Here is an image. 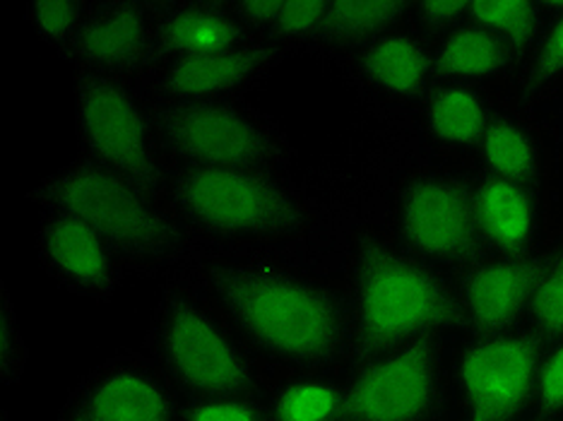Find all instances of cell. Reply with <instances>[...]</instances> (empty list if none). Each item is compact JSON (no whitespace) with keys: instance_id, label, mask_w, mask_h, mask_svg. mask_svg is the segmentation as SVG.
I'll return each mask as SVG.
<instances>
[{"instance_id":"6da1fadb","label":"cell","mask_w":563,"mask_h":421,"mask_svg":"<svg viewBox=\"0 0 563 421\" xmlns=\"http://www.w3.org/2000/svg\"><path fill=\"white\" fill-rule=\"evenodd\" d=\"M253 359L316 374L352 352V311L338 291L277 255L205 253L186 270Z\"/></svg>"},{"instance_id":"7a4b0ae2","label":"cell","mask_w":563,"mask_h":421,"mask_svg":"<svg viewBox=\"0 0 563 421\" xmlns=\"http://www.w3.org/2000/svg\"><path fill=\"white\" fill-rule=\"evenodd\" d=\"M164 202L202 255H277L316 226L311 202L282 171L174 167Z\"/></svg>"},{"instance_id":"3957f363","label":"cell","mask_w":563,"mask_h":421,"mask_svg":"<svg viewBox=\"0 0 563 421\" xmlns=\"http://www.w3.org/2000/svg\"><path fill=\"white\" fill-rule=\"evenodd\" d=\"M27 200L36 210L80 217L131 273L166 279L184 275L202 255L164 198L80 157L40 178Z\"/></svg>"},{"instance_id":"277c9868","label":"cell","mask_w":563,"mask_h":421,"mask_svg":"<svg viewBox=\"0 0 563 421\" xmlns=\"http://www.w3.org/2000/svg\"><path fill=\"white\" fill-rule=\"evenodd\" d=\"M460 323L457 289L437 267L386 241H364L352 301V354L360 366Z\"/></svg>"},{"instance_id":"5b68a950","label":"cell","mask_w":563,"mask_h":421,"mask_svg":"<svg viewBox=\"0 0 563 421\" xmlns=\"http://www.w3.org/2000/svg\"><path fill=\"white\" fill-rule=\"evenodd\" d=\"M143 352L184 400L263 395L253 354L188 275L164 279Z\"/></svg>"},{"instance_id":"8992f818","label":"cell","mask_w":563,"mask_h":421,"mask_svg":"<svg viewBox=\"0 0 563 421\" xmlns=\"http://www.w3.org/2000/svg\"><path fill=\"white\" fill-rule=\"evenodd\" d=\"M150 111L169 169L282 171L294 155L277 121L249 99L196 104L150 101Z\"/></svg>"},{"instance_id":"52a82bcc","label":"cell","mask_w":563,"mask_h":421,"mask_svg":"<svg viewBox=\"0 0 563 421\" xmlns=\"http://www.w3.org/2000/svg\"><path fill=\"white\" fill-rule=\"evenodd\" d=\"M73 131L80 159L164 198L169 167L137 80L73 70Z\"/></svg>"},{"instance_id":"ba28073f","label":"cell","mask_w":563,"mask_h":421,"mask_svg":"<svg viewBox=\"0 0 563 421\" xmlns=\"http://www.w3.org/2000/svg\"><path fill=\"white\" fill-rule=\"evenodd\" d=\"M405 251L429 265H475L484 253L472 188L445 174L412 178L398 202Z\"/></svg>"},{"instance_id":"9c48e42d","label":"cell","mask_w":563,"mask_h":421,"mask_svg":"<svg viewBox=\"0 0 563 421\" xmlns=\"http://www.w3.org/2000/svg\"><path fill=\"white\" fill-rule=\"evenodd\" d=\"M441 402L437 335L360 366L344 386V421H427Z\"/></svg>"},{"instance_id":"30bf717a","label":"cell","mask_w":563,"mask_h":421,"mask_svg":"<svg viewBox=\"0 0 563 421\" xmlns=\"http://www.w3.org/2000/svg\"><path fill=\"white\" fill-rule=\"evenodd\" d=\"M184 400L145 352H123L78 380L58 421H181Z\"/></svg>"},{"instance_id":"8fae6325","label":"cell","mask_w":563,"mask_h":421,"mask_svg":"<svg viewBox=\"0 0 563 421\" xmlns=\"http://www.w3.org/2000/svg\"><path fill=\"white\" fill-rule=\"evenodd\" d=\"M542 340L530 333L484 335L457 362L465 421H516L534 400Z\"/></svg>"},{"instance_id":"7c38bea8","label":"cell","mask_w":563,"mask_h":421,"mask_svg":"<svg viewBox=\"0 0 563 421\" xmlns=\"http://www.w3.org/2000/svg\"><path fill=\"white\" fill-rule=\"evenodd\" d=\"M285 56V48L261 40L217 54L155 63L137 85L152 104L246 99L271 78Z\"/></svg>"},{"instance_id":"4fadbf2b","label":"cell","mask_w":563,"mask_h":421,"mask_svg":"<svg viewBox=\"0 0 563 421\" xmlns=\"http://www.w3.org/2000/svg\"><path fill=\"white\" fill-rule=\"evenodd\" d=\"M34 248L42 270L75 297L104 303L131 273L117 253L80 217L40 210Z\"/></svg>"},{"instance_id":"5bb4252c","label":"cell","mask_w":563,"mask_h":421,"mask_svg":"<svg viewBox=\"0 0 563 421\" xmlns=\"http://www.w3.org/2000/svg\"><path fill=\"white\" fill-rule=\"evenodd\" d=\"M73 70H95L140 80L155 66V3H92L68 56Z\"/></svg>"},{"instance_id":"9a60e30c","label":"cell","mask_w":563,"mask_h":421,"mask_svg":"<svg viewBox=\"0 0 563 421\" xmlns=\"http://www.w3.org/2000/svg\"><path fill=\"white\" fill-rule=\"evenodd\" d=\"M542 263L530 255L479 261L465 267L457 285L465 323L479 337L510 333L525 309H530Z\"/></svg>"},{"instance_id":"2e32d148","label":"cell","mask_w":563,"mask_h":421,"mask_svg":"<svg viewBox=\"0 0 563 421\" xmlns=\"http://www.w3.org/2000/svg\"><path fill=\"white\" fill-rule=\"evenodd\" d=\"M261 42L229 0H159L155 3V63Z\"/></svg>"},{"instance_id":"e0dca14e","label":"cell","mask_w":563,"mask_h":421,"mask_svg":"<svg viewBox=\"0 0 563 421\" xmlns=\"http://www.w3.org/2000/svg\"><path fill=\"white\" fill-rule=\"evenodd\" d=\"M360 73L371 87L393 99H421L433 80L431 51L417 34L395 30L360 48Z\"/></svg>"},{"instance_id":"ac0fdd59","label":"cell","mask_w":563,"mask_h":421,"mask_svg":"<svg viewBox=\"0 0 563 421\" xmlns=\"http://www.w3.org/2000/svg\"><path fill=\"white\" fill-rule=\"evenodd\" d=\"M472 200L484 246L496 248L504 258L528 255L537 224L528 186L484 176L472 188Z\"/></svg>"},{"instance_id":"d6986e66","label":"cell","mask_w":563,"mask_h":421,"mask_svg":"<svg viewBox=\"0 0 563 421\" xmlns=\"http://www.w3.org/2000/svg\"><path fill=\"white\" fill-rule=\"evenodd\" d=\"M516 58V51L498 36L467 22L445 34L431 54L433 80L451 85L492 80L514 66Z\"/></svg>"},{"instance_id":"ffe728a7","label":"cell","mask_w":563,"mask_h":421,"mask_svg":"<svg viewBox=\"0 0 563 421\" xmlns=\"http://www.w3.org/2000/svg\"><path fill=\"white\" fill-rule=\"evenodd\" d=\"M492 119L484 97L470 85L439 82L424 97L427 128L443 145L479 147Z\"/></svg>"},{"instance_id":"44dd1931","label":"cell","mask_w":563,"mask_h":421,"mask_svg":"<svg viewBox=\"0 0 563 421\" xmlns=\"http://www.w3.org/2000/svg\"><path fill=\"white\" fill-rule=\"evenodd\" d=\"M409 12L412 5L400 0H332L321 44L360 51L380 36L400 30Z\"/></svg>"},{"instance_id":"7402d4cb","label":"cell","mask_w":563,"mask_h":421,"mask_svg":"<svg viewBox=\"0 0 563 421\" xmlns=\"http://www.w3.org/2000/svg\"><path fill=\"white\" fill-rule=\"evenodd\" d=\"M271 421H344V388L316 376H294L265 398Z\"/></svg>"},{"instance_id":"603a6c76","label":"cell","mask_w":563,"mask_h":421,"mask_svg":"<svg viewBox=\"0 0 563 421\" xmlns=\"http://www.w3.org/2000/svg\"><path fill=\"white\" fill-rule=\"evenodd\" d=\"M479 155L489 176L528 186L537 176V149L530 135L508 119H492L479 145Z\"/></svg>"},{"instance_id":"cb8c5ba5","label":"cell","mask_w":563,"mask_h":421,"mask_svg":"<svg viewBox=\"0 0 563 421\" xmlns=\"http://www.w3.org/2000/svg\"><path fill=\"white\" fill-rule=\"evenodd\" d=\"M467 22L492 32L520 56L540 40L542 10L532 0H479L470 3Z\"/></svg>"},{"instance_id":"d4e9b609","label":"cell","mask_w":563,"mask_h":421,"mask_svg":"<svg viewBox=\"0 0 563 421\" xmlns=\"http://www.w3.org/2000/svg\"><path fill=\"white\" fill-rule=\"evenodd\" d=\"M92 3L89 0H34L24 5V20L46 48L66 58L82 30Z\"/></svg>"},{"instance_id":"484cf974","label":"cell","mask_w":563,"mask_h":421,"mask_svg":"<svg viewBox=\"0 0 563 421\" xmlns=\"http://www.w3.org/2000/svg\"><path fill=\"white\" fill-rule=\"evenodd\" d=\"M328 8V0H291V3L282 0L279 15L263 42L285 48L287 54L291 48L321 44Z\"/></svg>"},{"instance_id":"4316f807","label":"cell","mask_w":563,"mask_h":421,"mask_svg":"<svg viewBox=\"0 0 563 421\" xmlns=\"http://www.w3.org/2000/svg\"><path fill=\"white\" fill-rule=\"evenodd\" d=\"M30 362L27 340L22 335L20 315L8 287L0 282V380L18 386Z\"/></svg>"},{"instance_id":"83f0119b","label":"cell","mask_w":563,"mask_h":421,"mask_svg":"<svg viewBox=\"0 0 563 421\" xmlns=\"http://www.w3.org/2000/svg\"><path fill=\"white\" fill-rule=\"evenodd\" d=\"M530 313L540 335H563V255L542 267L540 282L530 301Z\"/></svg>"},{"instance_id":"f1b7e54d","label":"cell","mask_w":563,"mask_h":421,"mask_svg":"<svg viewBox=\"0 0 563 421\" xmlns=\"http://www.w3.org/2000/svg\"><path fill=\"white\" fill-rule=\"evenodd\" d=\"M181 421H271L265 395L184 400Z\"/></svg>"},{"instance_id":"f546056e","label":"cell","mask_w":563,"mask_h":421,"mask_svg":"<svg viewBox=\"0 0 563 421\" xmlns=\"http://www.w3.org/2000/svg\"><path fill=\"white\" fill-rule=\"evenodd\" d=\"M561 73H563V8L552 27L547 30L540 48H537V54L530 63L528 78H525V87L540 89L552 80H556Z\"/></svg>"},{"instance_id":"4dcf8cb0","label":"cell","mask_w":563,"mask_h":421,"mask_svg":"<svg viewBox=\"0 0 563 421\" xmlns=\"http://www.w3.org/2000/svg\"><path fill=\"white\" fill-rule=\"evenodd\" d=\"M534 402L547 417L563 412V344H559L556 350L549 352L542 359Z\"/></svg>"},{"instance_id":"1f68e13d","label":"cell","mask_w":563,"mask_h":421,"mask_svg":"<svg viewBox=\"0 0 563 421\" xmlns=\"http://www.w3.org/2000/svg\"><path fill=\"white\" fill-rule=\"evenodd\" d=\"M412 12H417V20L424 30L451 34L467 20L470 3H463V0H431V3L412 5Z\"/></svg>"},{"instance_id":"d6a6232c","label":"cell","mask_w":563,"mask_h":421,"mask_svg":"<svg viewBox=\"0 0 563 421\" xmlns=\"http://www.w3.org/2000/svg\"><path fill=\"white\" fill-rule=\"evenodd\" d=\"M229 3L255 40H265L282 8V0H229Z\"/></svg>"}]
</instances>
